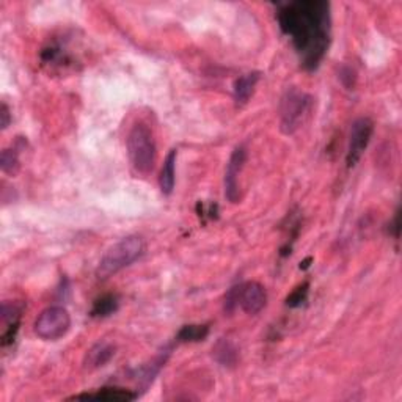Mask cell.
I'll list each match as a JSON object with an SVG mask.
<instances>
[{
	"instance_id": "5bb4252c",
	"label": "cell",
	"mask_w": 402,
	"mask_h": 402,
	"mask_svg": "<svg viewBox=\"0 0 402 402\" xmlns=\"http://www.w3.org/2000/svg\"><path fill=\"white\" fill-rule=\"evenodd\" d=\"M216 360L223 366H234L238 363V350L228 339H220L212 349Z\"/></svg>"
},
{
	"instance_id": "e0dca14e",
	"label": "cell",
	"mask_w": 402,
	"mask_h": 402,
	"mask_svg": "<svg viewBox=\"0 0 402 402\" xmlns=\"http://www.w3.org/2000/svg\"><path fill=\"white\" fill-rule=\"evenodd\" d=\"M0 167L2 172L10 176H16L21 170V161L16 150H3L0 154Z\"/></svg>"
},
{
	"instance_id": "5b68a950",
	"label": "cell",
	"mask_w": 402,
	"mask_h": 402,
	"mask_svg": "<svg viewBox=\"0 0 402 402\" xmlns=\"http://www.w3.org/2000/svg\"><path fill=\"white\" fill-rule=\"evenodd\" d=\"M71 328V316L63 306H49L35 321V333L44 341H57Z\"/></svg>"
},
{
	"instance_id": "4fadbf2b",
	"label": "cell",
	"mask_w": 402,
	"mask_h": 402,
	"mask_svg": "<svg viewBox=\"0 0 402 402\" xmlns=\"http://www.w3.org/2000/svg\"><path fill=\"white\" fill-rule=\"evenodd\" d=\"M176 156H178V153H176V150H172L167 154V157H165L162 165L161 176H159V186H161L164 195H172V192L175 189Z\"/></svg>"
},
{
	"instance_id": "7c38bea8",
	"label": "cell",
	"mask_w": 402,
	"mask_h": 402,
	"mask_svg": "<svg viewBox=\"0 0 402 402\" xmlns=\"http://www.w3.org/2000/svg\"><path fill=\"white\" fill-rule=\"evenodd\" d=\"M139 398V393L124 388H101L96 393L76 394L71 399H101V401H134Z\"/></svg>"
},
{
	"instance_id": "d6986e66",
	"label": "cell",
	"mask_w": 402,
	"mask_h": 402,
	"mask_svg": "<svg viewBox=\"0 0 402 402\" xmlns=\"http://www.w3.org/2000/svg\"><path fill=\"white\" fill-rule=\"evenodd\" d=\"M239 305V286L230 289V293L225 297V311L231 313L236 306Z\"/></svg>"
},
{
	"instance_id": "2e32d148",
	"label": "cell",
	"mask_w": 402,
	"mask_h": 402,
	"mask_svg": "<svg viewBox=\"0 0 402 402\" xmlns=\"http://www.w3.org/2000/svg\"><path fill=\"white\" fill-rule=\"evenodd\" d=\"M209 335V327L201 326V324H190V326H184L178 332L176 339L179 343H200V341L206 339Z\"/></svg>"
},
{
	"instance_id": "277c9868",
	"label": "cell",
	"mask_w": 402,
	"mask_h": 402,
	"mask_svg": "<svg viewBox=\"0 0 402 402\" xmlns=\"http://www.w3.org/2000/svg\"><path fill=\"white\" fill-rule=\"evenodd\" d=\"M311 98L299 88L291 87L286 90L280 104V129L283 134H294L304 123L305 115L310 109Z\"/></svg>"
},
{
	"instance_id": "8992f818",
	"label": "cell",
	"mask_w": 402,
	"mask_h": 402,
	"mask_svg": "<svg viewBox=\"0 0 402 402\" xmlns=\"http://www.w3.org/2000/svg\"><path fill=\"white\" fill-rule=\"evenodd\" d=\"M374 123L371 118L361 117L357 118L354 123H352L348 153H346V164H348V168H354L355 165L359 164L363 153L366 151L368 145H370Z\"/></svg>"
},
{
	"instance_id": "6da1fadb",
	"label": "cell",
	"mask_w": 402,
	"mask_h": 402,
	"mask_svg": "<svg viewBox=\"0 0 402 402\" xmlns=\"http://www.w3.org/2000/svg\"><path fill=\"white\" fill-rule=\"evenodd\" d=\"M280 29L291 36L300 63L305 69L313 71L326 57L332 18L330 3L324 0H297L280 7L277 13Z\"/></svg>"
},
{
	"instance_id": "7a4b0ae2",
	"label": "cell",
	"mask_w": 402,
	"mask_h": 402,
	"mask_svg": "<svg viewBox=\"0 0 402 402\" xmlns=\"http://www.w3.org/2000/svg\"><path fill=\"white\" fill-rule=\"evenodd\" d=\"M143 253H145V242H143L140 236H128V238L121 239L104 253L96 269L98 278H110L112 275L129 267L132 263L140 260Z\"/></svg>"
},
{
	"instance_id": "ba28073f",
	"label": "cell",
	"mask_w": 402,
	"mask_h": 402,
	"mask_svg": "<svg viewBox=\"0 0 402 402\" xmlns=\"http://www.w3.org/2000/svg\"><path fill=\"white\" fill-rule=\"evenodd\" d=\"M267 304V293L258 282H249L239 286V305L247 315H258Z\"/></svg>"
},
{
	"instance_id": "ffe728a7",
	"label": "cell",
	"mask_w": 402,
	"mask_h": 402,
	"mask_svg": "<svg viewBox=\"0 0 402 402\" xmlns=\"http://www.w3.org/2000/svg\"><path fill=\"white\" fill-rule=\"evenodd\" d=\"M10 123H11V112L7 104L2 102V106H0V128H2V131H5L10 126Z\"/></svg>"
},
{
	"instance_id": "3957f363",
	"label": "cell",
	"mask_w": 402,
	"mask_h": 402,
	"mask_svg": "<svg viewBox=\"0 0 402 402\" xmlns=\"http://www.w3.org/2000/svg\"><path fill=\"white\" fill-rule=\"evenodd\" d=\"M128 156L137 173L150 175L157 157L153 131L145 123L132 126L128 135Z\"/></svg>"
},
{
	"instance_id": "9a60e30c",
	"label": "cell",
	"mask_w": 402,
	"mask_h": 402,
	"mask_svg": "<svg viewBox=\"0 0 402 402\" xmlns=\"http://www.w3.org/2000/svg\"><path fill=\"white\" fill-rule=\"evenodd\" d=\"M118 305H120V302L117 295L106 294L96 299L95 304H93L90 315L93 317H107L118 310Z\"/></svg>"
},
{
	"instance_id": "ac0fdd59",
	"label": "cell",
	"mask_w": 402,
	"mask_h": 402,
	"mask_svg": "<svg viewBox=\"0 0 402 402\" xmlns=\"http://www.w3.org/2000/svg\"><path fill=\"white\" fill-rule=\"evenodd\" d=\"M308 289H310V283H304L299 288H295L286 299V305L289 308H299L304 305L308 297Z\"/></svg>"
},
{
	"instance_id": "30bf717a",
	"label": "cell",
	"mask_w": 402,
	"mask_h": 402,
	"mask_svg": "<svg viewBox=\"0 0 402 402\" xmlns=\"http://www.w3.org/2000/svg\"><path fill=\"white\" fill-rule=\"evenodd\" d=\"M258 80H260V73H249L241 76L239 79H236L233 93L234 101L238 106H245V104L250 101L253 93H255Z\"/></svg>"
},
{
	"instance_id": "52a82bcc",
	"label": "cell",
	"mask_w": 402,
	"mask_h": 402,
	"mask_svg": "<svg viewBox=\"0 0 402 402\" xmlns=\"http://www.w3.org/2000/svg\"><path fill=\"white\" fill-rule=\"evenodd\" d=\"M247 162V150L245 146H236L234 151L231 153L230 161L225 172V197L230 203H239L241 200V186L239 176L244 170Z\"/></svg>"
},
{
	"instance_id": "9c48e42d",
	"label": "cell",
	"mask_w": 402,
	"mask_h": 402,
	"mask_svg": "<svg viewBox=\"0 0 402 402\" xmlns=\"http://www.w3.org/2000/svg\"><path fill=\"white\" fill-rule=\"evenodd\" d=\"M2 346L13 344L16 339V335L19 332L21 326V316H22V306L16 302H3L2 304Z\"/></svg>"
},
{
	"instance_id": "44dd1931",
	"label": "cell",
	"mask_w": 402,
	"mask_h": 402,
	"mask_svg": "<svg viewBox=\"0 0 402 402\" xmlns=\"http://www.w3.org/2000/svg\"><path fill=\"white\" fill-rule=\"evenodd\" d=\"M393 230H394V239L398 241L399 239V230H401V227H399V211H396V214H394V219H393Z\"/></svg>"
},
{
	"instance_id": "8fae6325",
	"label": "cell",
	"mask_w": 402,
	"mask_h": 402,
	"mask_svg": "<svg viewBox=\"0 0 402 402\" xmlns=\"http://www.w3.org/2000/svg\"><path fill=\"white\" fill-rule=\"evenodd\" d=\"M115 348L110 343H98L87 352L85 355V366L88 370H96L101 368L113 359Z\"/></svg>"
}]
</instances>
